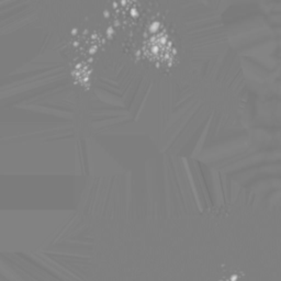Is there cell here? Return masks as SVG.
<instances>
[{"label":"cell","mask_w":281,"mask_h":281,"mask_svg":"<svg viewBox=\"0 0 281 281\" xmlns=\"http://www.w3.org/2000/svg\"><path fill=\"white\" fill-rule=\"evenodd\" d=\"M249 100L241 59L230 47L204 79L179 99L153 143L160 154L196 158L242 125Z\"/></svg>","instance_id":"1"}]
</instances>
